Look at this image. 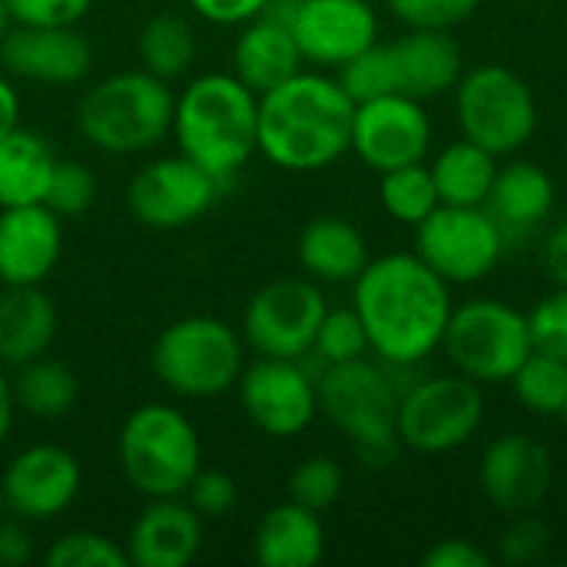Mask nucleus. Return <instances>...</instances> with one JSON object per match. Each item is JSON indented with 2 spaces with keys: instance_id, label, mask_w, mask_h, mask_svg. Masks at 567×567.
Masks as SVG:
<instances>
[{
  "instance_id": "obj_1",
  "label": "nucleus",
  "mask_w": 567,
  "mask_h": 567,
  "mask_svg": "<svg viewBox=\"0 0 567 567\" xmlns=\"http://www.w3.org/2000/svg\"><path fill=\"white\" fill-rule=\"evenodd\" d=\"M352 309L365 326L372 355L385 365L409 369L442 349L455 306L452 286L415 252H389L369 259L352 282Z\"/></svg>"
},
{
  "instance_id": "obj_2",
  "label": "nucleus",
  "mask_w": 567,
  "mask_h": 567,
  "mask_svg": "<svg viewBox=\"0 0 567 567\" xmlns=\"http://www.w3.org/2000/svg\"><path fill=\"white\" fill-rule=\"evenodd\" d=\"M355 100L339 76L299 70L259 93V153L289 173H316L352 150Z\"/></svg>"
},
{
  "instance_id": "obj_3",
  "label": "nucleus",
  "mask_w": 567,
  "mask_h": 567,
  "mask_svg": "<svg viewBox=\"0 0 567 567\" xmlns=\"http://www.w3.org/2000/svg\"><path fill=\"white\" fill-rule=\"evenodd\" d=\"M169 136L176 153L226 186L259 153V93L233 70L199 73L173 100Z\"/></svg>"
},
{
  "instance_id": "obj_4",
  "label": "nucleus",
  "mask_w": 567,
  "mask_h": 567,
  "mask_svg": "<svg viewBox=\"0 0 567 567\" xmlns=\"http://www.w3.org/2000/svg\"><path fill=\"white\" fill-rule=\"evenodd\" d=\"M173 100L166 80L140 70H120L93 83L76 103L83 140L113 156L156 150L173 126Z\"/></svg>"
},
{
  "instance_id": "obj_5",
  "label": "nucleus",
  "mask_w": 567,
  "mask_h": 567,
  "mask_svg": "<svg viewBox=\"0 0 567 567\" xmlns=\"http://www.w3.org/2000/svg\"><path fill=\"white\" fill-rule=\"evenodd\" d=\"M116 462L126 485L150 498H179L203 468V442L193 419L166 402L133 409L116 435Z\"/></svg>"
},
{
  "instance_id": "obj_6",
  "label": "nucleus",
  "mask_w": 567,
  "mask_h": 567,
  "mask_svg": "<svg viewBox=\"0 0 567 567\" xmlns=\"http://www.w3.org/2000/svg\"><path fill=\"white\" fill-rule=\"evenodd\" d=\"M319 385V415L339 429L355 455L369 468H385L395 462L402 442L395 435L399 385L389 375V365L365 359L326 365L316 375Z\"/></svg>"
},
{
  "instance_id": "obj_7",
  "label": "nucleus",
  "mask_w": 567,
  "mask_h": 567,
  "mask_svg": "<svg viewBox=\"0 0 567 567\" xmlns=\"http://www.w3.org/2000/svg\"><path fill=\"white\" fill-rule=\"evenodd\" d=\"M150 369L179 399H219L246 369V342L216 316H183L156 336Z\"/></svg>"
},
{
  "instance_id": "obj_8",
  "label": "nucleus",
  "mask_w": 567,
  "mask_h": 567,
  "mask_svg": "<svg viewBox=\"0 0 567 567\" xmlns=\"http://www.w3.org/2000/svg\"><path fill=\"white\" fill-rule=\"evenodd\" d=\"M442 349L455 372L478 385H502L535 352L528 312L505 299H468L452 309Z\"/></svg>"
},
{
  "instance_id": "obj_9",
  "label": "nucleus",
  "mask_w": 567,
  "mask_h": 567,
  "mask_svg": "<svg viewBox=\"0 0 567 567\" xmlns=\"http://www.w3.org/2000/svg\"><path fill=\"white\" fill-rule=\"evenodd\" d=\"M455 123L465 140L495 156L518 153L538 130V100L505 63H482L455 83Z\"/></svg>"
},
{
  "instance_id": "obj_10",
  "label": "nucleus",
  "mask_w": 567,
  "mask_h": 567,
  "mask_svg": "<svg viewBox=\"0 0 567 567\" xmlns=\"http://www.w3.org/2000/svg\"><path fill=\"white\" fill-rule=\"evenodd\" d=\"M485 422L482 385L462 372L429 375L399 392L395 435L419 455H445L475 439Z\"/></svg>"
},
{
  "instance_id": "obj_11",
  "label": "nucleus",
  "mask_w": 567,
  "mask_h": 567,
  "mask_svg": "<svg viewBox=\"0 0 567 567\" xmlns=\"http://www.w3.org/2000/svg\"><path fill=\"white\" fill-rule=\"evenodd\" d=\"M505 246L508 239L485 206L439 203L415 226V256L449 286H472L492 276Z\"/></svg>"
},
{
  "instance_id": "obj_12",
  "label": "nucleus",
  "mask_w": 567,
  "mask_h": 567,
  "mask_svg": "<svg viewBox=\"0 0 567 567\" xmlns=\"http://www.w3.org/2000/svg\"><path fill=\"white\" fill-rule=\"evenodd\" d=\"M329 302L316 279L282 276L252 292L243 312V342L256 355L306 359Z\"/></svg>"
},
{
  "instance_id": "obj_13",
  "label": "nucleus",
  "mask_w": 567,
  "mask_h": 567,
  "mask_svg": "<svg viewBox=\"0 0 567 567\" xmlns=\"http://www.w3.org/2000/svg\"><path fill=\"white\" fill-rule=\"evenodd\" d=\"M236 392L246 419L269 439H296L319 415V385L302 359L259 355L246 362Z\"/></svg>"
},
{
  "instance_id": "obj_14",
  "label": "nucleus",
  "mask_w": 567,
  "mask_h": 567,
  "mask_svg": "<svg viewBox=\"0 0 567 567\" xmlns=\"http://www.w3.org/2000/svg\"><path fill=\"white\" fill-rule=\"evenodd\" d=\"M219 189V179H213L203 166L176 153L136 169L126 186V206L146 229L173 233L203 219L213 209Z\"/></svg>"
},
{
  "instance_id": "obj_15",
  "label": "nucleus",
  "mask_w": 567,
  "mask_h": 567,
  "mask_svg": "<svg viewBox=\"0 0 567 567\" xmlns=\"http://www.w3.org/2000/svg\"><path fill=\"white\" fill-rule=\"evenodd\" d=\"M286 13L299 53L319 70H339L379 40L372 0H272Z\"/></svg>"
},
{
  "instance_id": "obj_16",
  "label": "nucleus",
  "mask_w": 567,
  "mask_h": 567,
  "mask_svg": "<svg viewBox=\"0 0 567 567\" xmlns=\"http://www.w3.org/2000/svg\"><path fill=\"white\" fill-rule=\"evenodd\" d=\"M80 488H83V468L76 455L53 442L27 445L7 462L0 475L7 515L27 525H43L63 515L80 498Z\"/></svg>"
},
{
  "instance_id": "obj_17",
  "label": "nucleus",
  "mask_w": 567,
  "mask_h": 567,
  "mask_svg": "<svg viewBox=\"0 0 567 567\" xmlns=\"http://www.w3.org/2000/svg\"><path fill=\"white\" fill-rule=\"evenodd\" d=\"M432 143V120L422 100L389 93L355 103L352 153L375 173L422 163Z\"/></svg>"
},
{
  "instance_id": "obj_18",
  "label": "nucleus",
  "mask_w": 567,
  "mask_h": 567,
  "mask_svg": "<svg viewBox=\"0 0 567 567\" xmlns=\"http://www.w3.org/2000/svg\"><path fill=\"white\" fill-rule=\"evenodd\" d=\"M551 475L548 445L525 432L492 439L478 458V488L508 518L538 512L551 492Z\"/></svg>"
},
{
  "instance_id": "obj_19",
  "label": "nucleus",
  "mask_w": 567,
  "mask_h": 567,
  "mask_svg": "<svg viewBox=\"0 0 567 567\" xmlns=\"http://www.w3.org/2000/svg\"><path fill=\"white\" fill-rule=\"evenodd\" d=\"M93 66V47L76 30L66 27H37L13 23L0 40V70L7 76L40 83V86H73Z\"/></svg>"
},
{
  "instance_id": "obj_20",
  "label": "nucleus",
  "mask_w": 567,
  "mask_h": 567,
  "mask_svg": "<svg viewBox=\"0 0 567 567\" xmlns=\"http://www.w3.org/2000/svg\"><path fill=\"white\" fill-rule=\"evenodd\" d=\"M63 256V223L43 206L0 209V286H43Z\"/></svg>"
},
{
  "instance_id": "obj_21",
  "label": "nucleus",
  "mask_w": 567,
  "mask_h": 567,
  "mask_svg": "<svg viewBox=\"0 0 567 567\" xmlns=\"http://www.w3.org/2000/svg\"><path fill=\"white\" fill-rule=\"evenodd\" d=\"M203 518L179 498H150V505L130 525L123 542L130 565L136 567H186L203 548Z\"/></svg>"
},
{
  "instance_id": "obj_22",
  "label": "nucleus",
  "mask_w": 567,
  "mask_h": 567,
  "mask_svg": "<svg viewBox=\"0 0 567 567\" xmlns=\"http://www.w3.org/2000/svg\"><path fill=\"white\" fill-rule=\"evenodd\" d=\"M395 66V93L412 100H432L449 90L465 73V53L452 30H409L389 40Z\"/></svg>"
},
{
  "instance_id": "obj_23",
  "label": "nucleus",
  "mask_w": 567,
  "mask_h": 567,
  "mask_svg": "<svg viewBox=\"0 0 567 567\" xmlns=\"http://www.w3.org/2000/svg\"><path fill=\"white\" fill-rule=\"evenodd\" d=\"M299 70H306V60L286 13L269 7L266 13L239 27V37L233 43V73L252 93H266Z\"/></svg>"
},
{
  "instance_id": "obj_24",
  "label": "nucleus",
  "mask_w": 567,
  "mask_h": 567,
  "mask_svg": "<svg viewBox=\"0 0 567 567\" xmlns=\"http://www.w3.org/2000/svg\"><path fill=\"white\" fill-rule=\"evenodd\" d=\"M296 259L319 286H346L359 279L372 256L362 229L352 219L326 213L302 226L296 239Z\"/></svg>"
},
{
  "instance_id": "obj_25",
  "label": "nucleus",
  "mask_w": 567,
  "mask_h": 567,
  "mask_svg": "<svg viewBox=\"0 0 567 567\" xmlns=\"http://www.w3.org/2000/svg\"><path fill=\"white\" fill-rule=\"evenodd\" d=\"M555 179L532 159H512L498 166L485 209L505 233V239L532 236L555 213Z\"/></svg>"
},
{
  "instance_id": "obj_26",
  "label": "nucleus",
  "mask_w": 567,
  "mask_h": 567,
  "mask_svg": "<svg viewBox=\"0 0 567 567\" xmlns=\"http://www.w3.org/2000/svg\"><path fill=\"white\" fill-rule=\"evenodd\" d=\"M56 306L40 286L0 289V365L20 369L40 355H50L56 342Z\"/></svg>"
},
{
  "instance_id": "obj_27",
  "label": "nucleus",
  "mask_w": 567,
  "mask_h": 567,
  "mask_svg": "<svg viewBox=\"0 0 567 567\" xmlns=\"http://www.w3.org/2000/svg\"><path fill=\"white\" fill-rule=\"evenodd\" d=\"M252 558L259 567H316L326 558V525L319 512L296 502L272 505L252 532Z\"/></svg>"
},
{
  "instance_id": "obj_28",
  "label": "nucleus",
  "mask_w": 567,
  "mask_h": 567,
  "mask_svg": "<svg viewBox=\"0 0 567 567\" xmlns=\"http://www.w3.org/2000/svg\"><path fill=\"white\" fill-rule=\"evenodd\" d=\"M53 169H56L53 146L37 130L13 126L0 140V209L43 203Z\"/></svg>"
},
{
  "instance_id": "obj_29",
  "label": "nucleus",
  "mask_w": 567,
  "mask_h": 567,
  "mask_svg": "<svg viewBox=\"0 0 567 567\" xmlns=\"http://www.w3.org/2000/svg\"><path fill=\"white\" fill-rule=\"evenodd\" d=\"M429 169H432V179L439 189V203L485 206L495 173H498V156L462 136V140L449 143L445 150H439V156L429 163Z\"/></svg>"
},
{
  "instance_id": "obj_30",
  "label": "nucleus",
  "mask_w": 567,
  "mask_h": 567,
  "mask_svg": "<svg viewBox=\"0 0 567 567\" xmlns=\"http://www.w3.org/2000/svg\"><path fill=\"white\" fill-rule=\"evenodd\" d=\"M10 389H13L17 412L40 419V422H56V419L70 415V409L80 399V382H76L73 369L50 355H40V359L20 365L17 375L10 379Z\"/></svg>"
},
{
  "instance_id": "obj_31",
  "label": "nucleus",
  "mask_w": 567,
  "mask_h": 567,
  "mask_svg": "<svg viewBox=\"0 0 567 567\" xmlns=\"http://www.w3.org/2000/svg\"><path fill=\"white\" fill-rule=\"evenodd\" d=\"M140 66L159 80H179L196 60V30L179 13H156L136 33Z\"/></svg>"
},
{
  "instance_id": "obj_32",
  "label": "nucleus",
  "mask_w": 567,
  "mask_h": 567,
  "mask_svg": "<svg viewBox=\"0 0 567 567\" xmlns=\"http://www.w3.org/2000/svg\"><path fill=\"white\" fill-rule=\"evenodd\" d=\"M379 203L395 223L419 226L439 206V189H435L429 163L422 159V163L379 173Z\"/></svg>"
},
{
  "instance_id": "obj_33",
  "label": "nucleus",
  "mask_w": 567,
  "mask_h": 567,
  "mask_svg": "<svg viewBox=\"0 0 567 567\" xmlns=\"http://www.w3.org/2000/svg\"><path fill=\"white\" fill-rule=\"evenodd\" d=\"M515 399L542 419H558L567 402V362L548 352H532L508 379Z\"/></svg>"
},
{
  "instance_id": "obj_34",
  "label": "nucleus",
  "mask_w": 567,
  "mask_h": 567,
  "mask_svg": "<svg viewBox=\"0 0 567 567\" xmlns=\"http://www.w3.org/2000/svg\"><path fill=\"white\" fill-rule=\"evenodd\" d=\"M346 492V472L336 458L329 455H309L302 458L289 478H286V495L289 502L309 508V512H329Z\"/></svg>"
},
{
  "instance_id": "obj_35",
  "label": "nucleus",
  "mask_w": 567,
  "mask_h": 567,
  "mask_svg": "<svg viewBox=\"0 0 567 567\" xmlns=\"http://www.w3.org/2000/svg\"><path fill=\"white\" fill-rule=\"evenodd\" d=\"M369 352L372 349H369V336H365V326H362L359 312L352 306L349 309H326L309 355H316L319 365L326 369V365H342V362L365 359Z\"/></svg>"
},
{
  "instance_id": "obj_36",
  "label": "nucleus",
  "mask_w": 567,
  "mask_h": 567,
  "mask_svg": "<svg viewBox=\"0 0 567 567\" xmlns=\"http://www.w3.org/2000/svg\"><path fill=\"white\" fill-rule=\"evenodd\" d=\"M336 73H339L342 90H346L355 103H365V100L395 93L392 50H389V43H382V40L369 43L362 53H355V56H352L349 63H342Z\"/></svg>"
},
{
  "instance_id": "obj_37",
  "label": "nucleus",
  "mask_w": 567,
  "mask_h": 567,
  "mask_svg": "<svg viewBox=\"0 0 567 567\" xmlns=\"http://www.w3.org/2000/svg\"><path fill=\"white\" fill-rule=\"evenodd\" d=\"M47 567H126L130 555L120 542H113L110 535L100 532H66L60 535L47 555Z\"/></svg>"
},
{
  "instance_id": "obj_38",
  "label": "nucleus",
  "mask_w": 567,
  "mask_h": 567,
  "mask_svg": "<svg viewBox=\"0 0 567 567\" xmlns=\"http://www.w3.org/2000/svg\"><path fill=\"white\" fill-rule=\"evenodd\" d=\"M93 199H96L93 169L76 159H56L43 206H50L60 219H70V216H83L93 206Z\"/></svg>"
},
{
  "instance_id": "obj_39",
  "label": "nucleus",
  "mask_w": 567,
  "mask_h": 567,
  "mask_svg": "<svg viewBox=\"0 0 567 567\" xmlns=\"http://www.w3.org/2000/svg\"><path fill=\"white\" fill-rule=\"evenodd\" d=\"M392 17L409 30H455L472 20L482 0H385Z\"/></svg>"
},
{
  "instance_id": "obj_40",
  "label": "nucleus",
  "mask_w": 567,
  "mask_h": 567,
  "mask_svg": "<svg viewBox=\"0 0 567 567\" xmlns=\"http://www.w3.org/2000/svg\"><path fill=\"white\" fill-rule=\"evenodd\" d=\"M532 346L535 352H548L567 362V289L555 286V292L542 296L528 312Z\"/></svg>"
},
{
  "instance_id": "obj_41",
  "label": "nucleus",
  "mask_w": 567,
  "mask_h": 567,
  "mask_svg": "<svg viewBox=\"0 0 567 567\" xmlns=\"http://www.w3.org/2000/svg\"><path fill=\"white\" fill-rule=\"evenodd\" d=\"M548 548L551 528L542 518H535V512L508 518V528L498 538V558L505 565H535L548 555Z\"/></svg>"
},
{
  "instance_id": "obj_42",
  "label": "nucleus",
  "mask_w": 567,
  "mask_h": 567,
  "mask_svg": "<svg viewBox=\"0 0 567 567\" xmlns=\"http://www.w3.org/2000/svg\"><path fill=\"white\" fill-rule=\"evenodd\" d=\"M183 498L196 508L203 522H223L239 502V485L223 468H199Z\"/></svg>"
},
{
  "instance_id": "obj_43",
  "label": "nucleus",
  "mask_w": 567,
  "mask_h": 567,
  "mask_svg": "<svg viewBox=\"0 0 567 567\" xmlns=\"http://www.w3.org/2000/svg\"><path fill=\"white\" fill-rule=\"evenodd\" d=\"M13 23H37V27H66L80 23L93 0H7Z\"/></svg>"
},
{
  "instance_id": "obj_44",
  "label": "nucleus",
  "mask_w": 567,
  "mask_h": 567,
  "mask_svg": "<svg viewBox=\"0 0 567 567\" xmlns=\"http://www.w3.org/2000/svg\"><path fill=\"white\" fill-rule=\"evenodd\" d=\"M196 17L216 27H243L252 17L266 13L272 0H186Z\"/></svg>"
},
{
  "instance_id": "obj_45",
  "label": "nucleus",
  "mask_w": 567,
  "mask_h": 567,
  "mask_svg": "<svg viewBox=\"0 0 567 567\" xmlns=\"http://www.w3.org/2000/svg\"><path fill=\"white\" fill-rule=\"evenodd\" d=\"M422 565L425 567H488L492 565V555L468 542V538H442L435 542L425 555H422Z\"/></svg>"
},
{
  "instance_id": "obj_46",
  "label": "nucleus",
  "mask_w": 567,
  "mask_h": 567,
  "mask_svg": "<svg viewBox=\"0 0 567 567\" xmlns=\"http://www.w3.org/2000/svg\"><path fill=\"white\" fill-rule=\"evenodd\" d=\"M33 558V538L27 532V522L3 518L0 515V567H23Z\"/></svg>"
},
{
  "instance_id": "obj_47",
  "label": "nucleus",
  "mask_w": 567,
  "mask_h": 567,
  "mask_svg": "<svg viewBox=\"0 0 567 567\" xmlns=\"http://www.w3.org/2000/svg\"><path fill=\"white\" fill-rule=\"evenodd\" d=\"M542 262H545V272L551 276V282L567 289V216L548 229L545 249H542Z\"/></svg>"
},
{
  "instance_id": "obj_48",
  "label": "nucleus",
  "mask_w": 567,
  "mask_h": 567,
  "mask_svg": "<svg viewBox=\"0 0 567 567\" xmlns=\"http://www.w3.org/2000/svg\"><path fill=\"white\" fill-rule=\"evenodd\" d=\"M13 126H20V93H17V86L10 83V76L0 70V140H3Z\"/></svg>"
},
{
  "instance_id": "obj_49",
  "label": "nucleus",
  "mask_w": 567,
  "mask_h": 567,
  "mask_svg": "<svg viewBox=\"0 0 567 567\" xmlns=\"http://www.w3.org/2000/svg\"><path fill=\"white\" fill-rule=\"evenodd\" d=\"M13 415H17V405H13V389H10V375L7 369L0 365V445L10 439V429H13Z\"/></svg>"
},
{
  "instance_id": "obj_50",
  "label": "nucleus",
  "mask_w": 567,
  "mask_h": 567,
  "mask_svg": "<svg viewBox=\"0 0 567 567\" xmlns=\"http://www.w3.org/2000/svg\"><path fill=\"white\" fill-rule=\"evenodd\" d=\"M13 27V17H10V7H7V0H0V40L7 37V30Z\"/></svg>"
},
{
  "instance_id": "obj_51",
  "label": "nucleus",
  "mask_w": 567,
  "mask_h": 567,
  "mask_svg": "<svg viewBox=\"0 0 567 567\" xmlns=\"http://www.w3.org/2000/svg\"><path fill=\"white\" fill-rule=\"evenodd\" d=\"M558 419H561V425L567 429V402H565V409H561V415H558Z\"/></svg>"
},
{
  "instance_id": "obj_52",
  "label": "nucleus",
  "mask_w": 567,
  "mask_h": 567,
  "mask_svg": "<svg viewBox=\"0 0 567 567\" xmlns=\"http://www.w3.org/2000/svg\"><path fill=\"white\" fill-rule=\"evenodd\" d=\"M0 515H7V508H3V492H0Z\"/></svg>"
}]
</instances>
